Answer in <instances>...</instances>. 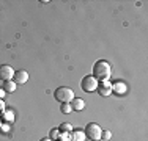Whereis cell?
<instances>
[{
  "instance_id": "15",
  "label": "cell",
  "mask_w": 148,
  "mask_h": 141,
  "mask_svg": "<svg viewBox=\"0 0 148 141\" xmlns=\"http://www.w3.org/2000/svg\"><path fill=\"white\" fill-rule=\"evenodd\" d=\"M60 110H62V113H66V115H68V113L73 111V108H71V105H69V104H63Z\"/></svg>"
},
{
  "instance_id": "11",
  "label": "cell",
  "mask_w": 148,
  "mask_h": 141,
  "mask_svg": "<svg viewBox=\"0 0 148 141\" xmlns=\"http://www.w3.org/2000/svg\"><path fill=\"white\" fill-rule=\"evenodd\" d=\"M85 132H80V130L71 132V141H85Z\"/></svg>"
},
{
  "instance_id": "2",
  "label": "cell",
  "mask_w": 148,
  "mask_h": 141,
  "mask_svg": "<svg viewBox=\"0 0 148 141\" xmlns=\"http://www.w3.org/2000/svg\"><path fill=\"white\" fill-rule=\"evenodd\" d=\"M54 97H55V100L60 102V104H71V100L76 96H74V91L71 89V88L60 86L54 91Z\"/></svg>"
},
{
  "instance_id": "3",
  "label": "cell",
  "mask_w": 148,
  "mask_h": 141,
  "mask_svg": "<svg viewBox=\"0 0 148 141\" xmlns=\"http://www.w3.org/2000/svg\"><path fill=\"white\" fill-rule=\"evenodd\" d=\"M101 135H103V129L95 122H90L85 127V136H88L91 141H101Z\"/></svg>"
},
{
  "instance_id": "18",
  "label": "cell",
  "mask_w": 148,
  "mask_h": 141,
  "mask_svg": "<svg viewBox=\"0 0 148 141\" xmlns=\"http://www.w3.org/2000/svg\"><path fill=\"white\" fill-rule=\"evenodd\" d=\"M5 94H6V93H5V91H3V89H2V88H0V99H2L3 96H5Z\"/></svg>"
},
{
  "instance_id": "12",
  "label": "cell",
  "mask_w": 148,
  "mask_h": 141,
  "mask_svg": "<svg viewBox=\"0 0 148 141\" xmlns=\"http://www.w3.org/2000/svg\"><path fill=\"white\" fill-rule=\"evenodd\" d=\"M58 130L62 133H71L73 132V125L69 124V122H63V124L58 127Z\"/></svg>"
},
{
  "instance_id": "9",
  "label": "cell",
  "mask_w": 148,
  "mask_h": 141,
  "mask_svg": "<svg viewBox=\"0 0 148 141\" xmlns=\"http://www.w3.org/2000/svg\"><path fill=\"white\" fill-rule=\"evenodd\" d=\"M110 93H112V85L109 83V80H107V82H103V85H101V88H99V94H103V96H109Z\"/></svg>"
},
{
  "instance_id": "16",
  "label": "cell",
  "mask_w": 148,
  "mask_h": 141,
  "mask_svg": "<svg viewBox=\"0 0 148 141\" xmlns=\"http://www.w3.org/2000/svg\"><path fill=\"white\" fill-rule=\"evenodd\" d=\"M5 119H6V121H14V113H13V111H6L5 113Z\"/></svg>"
},
{
  "instance_id": "8",
  "label": "cell",
  "mask_w": 148,
  "mask_h": 141,
  "mask_svg": "<svg viewBox=\"0 0 148 141\" xmlns=\"http://www.w3.org/2000/svg\"><path fill=\"white\" fill-rule=\"evenodd\" d=\"M126 89H128V88H126V85L121 83V82H117V83L112 85V91H115L117 94H125Z\"/></svg>"
},
{
  "instance_id": "7",
  "label": "cell",
  "mask_w": 148,
  "mask_h": 141,
  "mask_svg": "<svg viewBox=\"0 0 148 141\" xmlns=\"http://www.w3.org/2000/svg\"><path fill=\"white\" fill-rule=\"evenodd\" d=\"M69 105H71L73 110H76V111H82L84 108H85V100H84V99H80V97H74Z\"/></svg>"
},
{
  "instance_id": "10",
  "label": "cell",
  "mask_w": 148,
  "mask_h": 141,
  "mask_svg": "<svg viewBox=\"0 0 148 141\" xmlns=\"http://www.w3.org/2000/svg\"><path fill=\"white\" fill-rule=\"evenodd\" d=\"M2 89L5 91V93H13V91H16V83L13 82V80H8V82H3Z\"/></svg>"
},
{
  "instance_id": "17",
  "label": "cell",
  "mask_w": 148,
  "mask_h": 141,
  "mask_svg": "<svg viewBox=\"0 0 148 141\" xmlns=\"http://www.w3.org/2000/svg\"><path fill=\"white\" fill-rule=\"evenodd\" d=\"M2 110H5V104H3V100L0 99V111H2Z\"/></svg>"
},
{
  "instance_id": "1",
  "label": "cell",
  "mask_w": 148,
  "mask_h": 141,
  "mask_svg": "<svg viewBox=\"0 0 148 141\" xmlns=\"http://www.w3.org/2000/svg\"><path fill=\"white\" fill-rule=\"evenodd\" d=\"M112 75V68L107 61L104 60H99V61L95 63L93 66V77L98 80V82H107Z\"/></svg>"
},
{
  "instance_id": "14",
  "label": "cell",
  "mask_w": 148,
  "mask_h": 141,
  "mask_svg": "<svg viewBox=\"0 0 148 141\" xmlns=\"http://www.w3.org/2000/svg\"><path fill=\"white\" fill-rule=\"evenodd\" d=\"M112 138V133L109 132V130H103V135H101V140L103 141H109Z\"/></svg>"
},
{
  "instance_id": "13",
  "label": "cell",
  "mask_w": 148,
  "mask_h": 141,
  "mask_svg": "<svg viewBox=\"0 0 148 141\" xmlns=\"http://www.w3.org/2000/svg\"><path fill=\"white\" fill-rule=\"evenodd\" d=\"M58 136H60V130H58V129H52L49 138H51L52 141H55V140H58Z\"/></svg>"
},
{
  "instance_id": "5",
  "label": "cell",
  "mask_w": 148,
  "mask_h": 141,
  "mask_svg": "<svg viewBox=\"0 0 148 141\" xmlns=\"http://www.w3.org/2000/svg\"><path fill=\"white\" fill-rule=\"evenodd\" d=\"M13 77H14V70H13L11 66H8V64L0 66V80H2V82L13 80Z\"/></svg>"
},
{
  "instance_id": "4",
  "label": "cell",
  "mask_w": 148,
  "mask_h": 141,
  "mask_svg": "<svg viewBox=\"0 0 148 141\" xmlns=\"http://www.w3.org/2000/svg\"><path fill=\"white\" fill-rule=\"evenodd\" d=\"M98 80L95 79L93 75H87L82 79V82H80V86H82V89L85 91V93H91V91H96L98 89Z\"/></svg>"
},
{
  "instance_id": "6",
  "label": "cell",
  "mask_w": 148,
  "mask_h": 141,
  "mask_svg": "<svg viewBox=\"0 0 148 141\" xmlns=\"http://www.w3.org/2000/svg\"><path fill=\"white\" fill-rule=\"evenodd\" d=\"M27 80H29V72L27 70H16L14 72V77H13V82H14L16 85H22L25 83Z\"/></svg>"
},
{
  "instance_id": "19",
  "label": "cell",
  "mask_w": 148,
  "mask_h": 141,
  "mask_svg": "<svg viewBox=\"0 0 148 141\" xmlns=\"http://www.w3.org/2000/svg\"><path fill=\"white\" fill-rule=\"evenodd\" d=\"M40 141H52L51 138H43V140H40Z\"/></svg>"
}]
</instances>
